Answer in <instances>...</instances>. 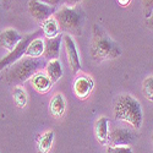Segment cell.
Listing matches in <instances>:
<instances>
[{"instance_id": "6da1fadb", "label": "cell", "mask_w": 153, "mask_h": 153, "mask_svg": "<svg viewBox=\"0 0 153 153\" xmlns=\"http://www.w3.org/2000/svg\"><path fill=\"white\" fill-rule=\"evenodd\" d=\"M121 55L120 45L105 32L98 23L92 26L91 39V58L94 62L99 64L105 60H113Z\"/></svg>"}, {"instance_id": "7a4b0ae2", "label": "cell", "mask_w": 153, "mask_h": 153, "mask_svg": "<svg viewBox=\"0 0 153 153\" xmlns=\"http://www.w3.org/2000/svg\"><path fill=\"white\" fill-rule=\"evenodd\" d=\"M45 65V59L22 56L20 60L6 68L3 79L10 86H20L28 81L34 74L44 69Z\"/></svg>"}, {"instance_id": "3957f363", "label": "cell", "mask_w": 153, "mask_h": 153, "mask_svg": "<svg viewBox=\"0 0 153 153\" xmlns=\"http://www.w3.org/2000/svg\"><path fill=\"white\" fill-rule=\"evenodd\" d=\"M114 118L130 124L135 129H140L143 121V111L140 102L127 93L118 94L113 102Z\"/></svg>"}, {"instance_id": "277c9868", "label": "cell", "mask_w": 153, "mask_h": 153, "mask_svg": "<svg viewBox=\"0 0 153 153\" xmlns=\"http://www.w3.org/2000/svg\"><path fill=\"white\" fill-rule=\"evenodd\" d=\"M56 20L60 32L64 34L72 36H81L83 25L86 21V14L80 6H66L64 5L55 11L53 15Z\"/></svg>"}, {"instance_id": "5b68a950", "label": "cell", "mask_w": 153, "mask_h": 153, "mask_svg": "<svg viewBox=\"0 0 153 153\" xmlns=\"http://www.w3.org/2000/svg\"><path fill=\"white\" fill-rule=\"evenodd\" d=\"M43 36V31L42 30H37L30 34H26L22 37V39L19 42V44L9 52L7 55H5L3 59H0V71H3L4 69H6L7 66L12 65L14 62H16L17 60H20L22 56H25V52L28 47V44L37 37H42Z\"/></svg>"}, {"instance_id": "8992f818", "label": "cell", "mask_w": 153, "mask_h": 153, "mask_svg": "<svg viewBox=\"0 0 153 153\" xmlns=\"http://www.w3.org/2000/svg\"><path fill=\"white\" fill-rule=\"evenodd\" d=\"M137 136L129 129L125 127H114V129L109 130L108 135V145L110 147H115V146H130L135 143Z\"/></svg>"}, {"instance_id": "52a82bcc", "label": "cell", "mask_w": 153, "mask_h": 153, "mask_svg": "<svg viewBox=\"0 0 153 153\" xmlns=\"http://www.w3.org/2000/svg\"><path fill=\"white\" fill-rule=\"evenodd\" d=\"M27 9H28L30 15L39 23H42L49 17H52L55 14V11L58 10V7L55 6L48 5L42 1H37V0H30Z\"/></svg>"}, {"instance_id": "ba28073f", "label": "cell", "mask_w": 153, "mask_h": 153, "mask_svg": "<svg viewBox=\"0 0 153 153\" xmlns=\"http://www.w3.org/2000/svg\"><path fill=\"white\" fill-rule=\"evenodd\" d=\"M62 42L65 45V50H66V56H68V62L71 68L72 74H77L81 70V60H80V55L77 52V48H76V43L72 39V37L70 34H62Z\"/></svg>"}, {"instance_id": "9c48e42d", "label": "cell", "mask_w": 153, "mask_h": 153, "mask_svg": "<svg viewBox=\"0 0 153 153\" xmlns=\"http://www.w3.org/2000/svg\"><path fill=\"white\" fill-rule=\"evenodd\" d=\"M94 88V81L90 76H79L74 82V93L79 99H86Z\"/></svg>"}, {"instance_id": "30bf717a", "label": "cell", "mask_w": 153, "mask_h": 153, "mask_svg": "<svg viewBox=\"0 0 153 153\" xmlns=\"http://www.w3.org/2000/svg\"><path fill=\"white\" fill-rule=\"evenodd\" d=\"M62 42V33L58 34L53 38H44V52H43V59L45 60H53L58 59L60 54V45Z\"/></svg>"}, {"instance_id": "8fae6325", "label": "cell", "mask_w": 153, "mask_h": 153, "mask_svg": "<svg viewBox=\"0 0 153 153\" xmlns=\"http://www.w3.org/2000/svg\"><path fill=\"white\" fill-rule=\"evenodd\" d=\"M21 39L22 36L14 28H5L0 32V45L9 52H11Z\"/></svg>"}, {"instance_id": "7c38bea8", "label": "cell", "mask_w": 153, "mask_h": 153, "mask_svg": "<svg viewBox=\"0 0 153 153\" xmlns=\"http://www.w3.org/2000/svg\"><path fill=\"white\" fill-rule=\"evenodd\" d=\"M30 80H31V83H32L33 88L39 93L48 92L53 86V82H52V80L49 79V76L47 74H44V72H41V71L34 74Z\"/></svg>"}, {"instance_id": "4fadbf2b", "label": "cell", "mask_w": 153, "mask_h": 153, "mask_svg": "<svg viewBox=\"0 0 153 153\" xmlns=\"http://www.w3.org/2000/svg\"><path fill=\"white\" fill-rule=\"evenodd\" d=\"M108 135H109V120L105 117H102L96 123V137L98 142L103 146H107Z\"/></svg>"}, {"instance_id": "5bb4252c", "label": "cell", "mask_w": 153, "mask_h": 153, "mask_svg": "<svg viewBox=\"0 0 153 153\" xmlns=\"http://www.w3.org/2000/svg\"><path fill=\"white\" fill-rule=\"evenodd\" d=\"M45 74L49 76V79L52 80L53 83H55L56 81H59L62 77V66H61V62L59 59H53V60H49L45 65Z\"/></svg>"}, {"instance_id": "9a60e30c", "label": "cell", "mask_w": 153, "mask_h": 153, "mask_svg": "<svg viewBox=\"0 0 153 153\" xmlns=\"http://www.w3.org/2000/svg\"><path fill=\"white\" fill-rule=\"evenodd\" d=\"M44 52V38L37 37L28 44L25 56L27 58H41Z\"/></svg>"}, {"instance_id": "2e32d148", "label": "cell", "mask_w": 153, "mask_h": 153, "mask_svg": "<svg viewBox=\"0 0 153 153\" xmlns=\"http://www.w3.org/2000/svg\"><path fill=\"white\" fill-rule=\"evenodd\" d=\"M65 108H66V103H65V99H64L62 94L56 93L52 100H50V104H49V109L50 113L54 118H60L64 115L65 113Z\"/></svg>"}, {"instance_id": "e0dca14e", "label": "cell", "mask_w": 153, "mask_h": 153, "mask_svg": "<svg viewBox=\"0 0 153 153\" xmlns=\"http://www.w3.org/2000/svg\"><path fill=\"white\" fill-rule=\"evenodd\" d=\"M41 25H42V31H43V34L45 36V38H53L61 33L59 25H58L56 20L54 19V16L47 19Z\"/></svg>"}, {"instance_id": "ac0fdd59", "label": "cell", "mask_w": 153, "mask_h": 153, "mask_svg": "<svg viewBox=\"0 0 153 153\" xmlns=\"http://www.w3.org/2000/svg\"><path fill=\"white\" fill-rule=\"evenodd\" d=\"M54 140V132L53 131H47L45 134H43L39 140H38V149L39 153H48L50 147H52Z\"/></svg>"}, {"instance_id": "d6986e66", "label": "cell", "mask_w": 153, "mask_h": 153, "mask_svg": "<svg viewBox=\"0 0 153 153\" xmlns=\"http://www.w3.org/2000/svg\"><path fill=\"white\" fill-rule=\"evenodd\" d=\"M12 97L14 100L19 108H25L27 104V94L25 92V90L20 86H16L14 90H12Z\"/></svg>"}, {"instance_id": "ffe728a7", "label": "cell", "mask_w": 153, "mask_h": 153, "mask_svg": "<svg viewBox=\"0 0 153 153\" xmlns=\"http://www.w3.org/2000/svg\"><path fill=\"white\" fill-rule=\"evenodd\" d=\"M142 93L145 98L149 102H153V76H148L142 82Z\"/></svg>"}, {"instance_id": "44dd1931", "label": "cell", "mask_w": 153, "mask_h": 153, "mask_svg": "<svg viewBox=\"0 0 153 153\" xmlns=\"http://www.w3.org/2000/svg\"><path fill=\"white\" fill-rule=\"evenodd\" d=\"M142 11L145 19L151 16L153 11V0H142Z\"/></svg>"}, {"instance_id": "7402d4cb", "label": "cell", "mask_w": 153, "mask_h": 153, "mask_svg": "<svg viewBox=\"0 0 153 153\" xmlns=\"http://www.w3.org/2000/svg\"><path fill=\"white\" fill-rule=\"evenodd\" d=\"M107 153H132V149L129 146H115V147L108 146Z\"/></svg>"}, {"instance_id": "603a6c76", "label": "cell", "mask_w": 153, "mask_h": 153, "mask_svg": "<svg viewBox=\"0 0 153 153\" xmlns=\"http://www.w3.org/2000/svg\"><path fill=\"white\" fill-rule=\"evenodd\" d=\"M82 1L83 0H61V4L66 5V6H76Z\"/></svg>"}, {"instance_id": "cb8c5ba5", "label": "cell", "mask_w": 153, "mask_h": 153, "mask_svg": "<svg viewBox=\"0 0 153 153\" xmlns=\"http://www.w3.org/2000/svg\"><path fill=\"white\" fill-rule=\"evenodd\" d=\"M37 1H42V3H45L48 5H52L55 7H58L61 4V0H37Z\"/></svg>"}, {"instance_id": "d4e9b609", "label": "cell", "mask_w": 153, "mask_h": 153, "mask_svg": "<svg viewBox=\"0 0 153 153\" xmlns=\"http://www.w3.org/2000/svg\"><path fill=\"white\" fill-rule=\"evenodd\" d=\"M145 25H146V27H147L148 30H151V31L153 32V11H152L151 16L146 19V22H145Z\"/></svg>"}, {"instance_id": "484cf974", "label": "cell", "mask_w": 153, "mask_h": 153, "mask_svg": "<svg viewBox=\"0 0 153 153\" xmlns=\"http://www.w3.org/2000/svg\"><path fill=\"white\" fill-rule=\"evenodd\" d=\"M117 1H118V4H119L120 6L126 7V6H129V5L131 4L132 0H117Z\"/></svg>"}, {"instance_id": "4316f807", "label": "cell", "mask_w": 153, "mask_h": 153, "mask_svg": "<svg viewBox=\"0 0 153 153\" xmlns=\"http://www.w3.org/2000/svg\"><path fill=\"white\" fill-rule=\"evenodd\" d=\"M1 19H3V3L0 0V21H1Z\"/></svg>"}, {"instance_id": "83f0119b", "label": "cell", "mask_w": 153, "mask_h": 153, "mask_svg": "<svg viewBox=\"0 0 153 153\" xmlns=\"http://www.w3.org/2000/svg\"><path fill=\"white\" fill-rule=\"evenodd\" d=\"M151 141H152V147H153V134H152V137H151Z\"/></svg>"}, {"instance_id": "f1b7e54d", "label": "cell", "mask_w": 153, "mask_h": 153, "mask_svg": "<svg viewBox=\"0 0 153 153\" xmlns=\"http://www.w3.org/2000/svg\"><path fill=\"white\" fill-rule=\"evenodd\" d=\"M11 1H20V0H10V3H11Z\"/></svg>"}]
</instances>
